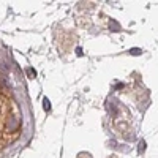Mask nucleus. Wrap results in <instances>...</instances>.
Segmentation results:
<instances>
[{
	"label": "nucleus",
	"mask_w": 158,
	"mask_h": 158,
	"mask_svg": "<svg viewBox=\"0 0 158 158\" xmlns=\"http://www.w3.org/2000/svg\"><path fill=\"white\" fill-rule=\"evenodd\" d=\"M131 52H133V54H135V56H138V54H139V52H141V49H133V51H131Z\"/></svg>",
	"instance_id": "7ed1b4c3"
},
{
	"label": "nucleus",
	"mask_w": 158,
	"mask_h": 158,
	"mask_svg": "<svg viewBox=\"0 0 158 158\" xmlns=\"http://www.w3.org/2000/svg\"><path fill=\"white\" fill-rule=\"evenodd\" d=\"M44 109H46V111H49V109H51V106H49V101H48V100H44Z\"/></svg>",
	"instance_id": "f03ea898"
},
{
	"label": "nucleus",
	"mask_w": 158,
	"mask_h": 158,
	"mask_svg": "<svg viewBox=\"0 0 158 158\" xmlns=\"http://www.w3.org/2000/svg\"><path fill=\"white\" fill-rule=\"evenodd\" d=\"M10 120H11V123H8V127H6V128H8L10 131H15V130L19 127V120H18L16 117H10Z\"/></svg>",
	"instance_id": "f257e3e1"
}]
</instances>
